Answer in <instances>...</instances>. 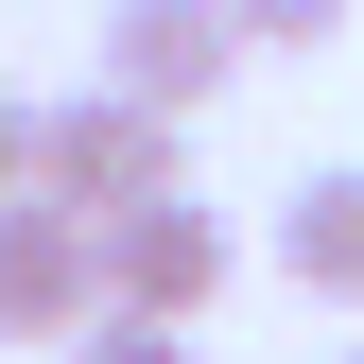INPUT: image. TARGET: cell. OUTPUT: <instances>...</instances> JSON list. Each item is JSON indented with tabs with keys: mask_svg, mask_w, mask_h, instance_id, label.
<instances>
[{
	"mask_svg": "<svg viewBox=\"0 0 364 364\" xmlns=\"http://www.w3.org/2000/svg\"><path fill=\"white\" fill-rule=\"evenodd\" d=\"M35 191H70L87 225L191 191V173H173V105H139V87H70V105H35Z\"/></svg>",
	"mask_w": 364,
	"mask_h": 364,
	"instance_id": "6da1fadb",
	"label": "cell"
},
{
	"mask_svg": "<svg viewBox=\"0 0 364 364\" xmlns=\"http://www.w3.org/2000/svg\"><path fill=\"white\" fill-rule=\"evenodd\" d=\"M105 225H87L70 191H18L0 208V347H87L105 330Z\"/></svg>",
	"mask_w": 364,
	"mask_h": 364,
	"instance_id": "7a4b0ae2",
	"label": "cell"
},
{
	"mask_svg": "<svg viewBox=\"0 0 364 364\" xmlns=\"http://www.w3.org/2000/svg\"><path fill=\"white\" fill-rule=\"evenodd\" d=\"M243 278V243H225V208L208 191H156V208H105V295L122 312H191L208 330V295Z\"/></svg>",
	"mask_w": 364,
	"mask_h": 364,
	"instance_id": "3957f363",
	"label": "cell"
},
{
	"mask_svg": "<svg viewBox=\"0 0 364 364\" xmlns=\"http://www.w3.org/2000/svg\"><path fill=\"white\" fill-rule=\"evenodd\" d=\"M225 70H243V18L225 0H105V87H139V105L191 122Z\"/></svg>",
	"mask_w": 364,
	"mask_h": 364,
	"instance_id": "277c9868",
	"label": "cell"
},
{
	"mask_svg": "<svg viewBox=\"0 0 364 364\" xmlns=\"http://www.w3.org/2000/svg\"><path fill=\"white\" fill-rule=\"evenodd\" d=\"M278 278H295L312 312H364V156L295 173V208H278Z\"/></svg>",
	"mask_w": 364,
	"mask_h": 364,
	"instance_id": "5b68a950",
	"label": "cell"
},
{
	"mask_svg": "<svg viewBox=\"0 0 364 364\" xmlns=\"http://www.w3.org/2000/svg\"><path fill=\"white\" fill-rule=\"evenodd\" d=\"M70 364H208V347H191V312H105Z\"/></svg>",
	"mask_w": 364,
	"mask_h": 364,
	"instance_id": "8992f818",
	"label": "cell"
},
{
	"mask_svg": "<svg viewBox=\"0 0 364 364\" xmlns=\"http://www.w3.org/2000/svg\"><path fill=\"white\" fill-rule=\"evenodd\" d=\"M225 18H243V53H330L347 0H225Z\"/></svg>",
	"mask_w": 364,
	"mask_h": 364,
	"instance_id": "52a82bcc",
	"label": "cell"
},
{
	"mask_svg": "<svg viewBox=\"0 0 364 364\" xmlns=\"http://www.w3.org/2000/svg\"><path fill=\"white\" fill-rule=\"evenodd\" d=\"M35 191V87H0V208Z\"/></svg>",
	"mask_w": 364,
	"mask_h": 364,
	"instance_id": "ba28073f",
	"label": "cell"
},
{
	"mask_svg": "<svg viewBox=\"0 0 364 364\" xmlns=\"http://www.w3.org/2000/svg\"><path fill=\"white\" fill-rule=\"evenodd\" d=\"M330 364H364V347H330Z\"/></svg>",
	"mask_w": 364,
	"mask_h": 364,
	"instance_id": "9c48e42d",
	"label": "cell"
}]
</instances>
